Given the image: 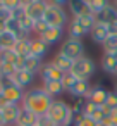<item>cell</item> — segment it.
I'll use <instances>...</instances> for the list:
<instances>
[{"mask_svg": "<svg viewBox=\"0 0 117 126\" xmlns=\"http://www.w3.org/2000/svg\"><path fill=\"white\" fill-rule=\"evenodd\" d=\"M86 105H88V97H74V104H72L74 117L84 116V112H86Z\"/></svg>", "mask_w": 117, "mask_h": 126, "instance_id": "cell-27", "label": "cell"}, {"mask_svg": "<svg viewBox=\"0 0 117 126\" xmlns=\"http://www.w3.org/2000/svg\"><path fill=\"white\" fill-rule=\"evenodd\" d=\"M47 2H35V4H31V5H28L26 9H24V12L33 19V21H40V19H43V16H45V11H47Z\"/></svg>", "mask_w": 117, "mask_h": 126, "instance_id": "cell-15", "label": "cell"}, {"mask_svg": "<svg viewBox=\"0 0 117 126\" xmlns=\"http://www.w3.org/2000/svg\"><path fill=\"white\" fill-rule=\"evenodd\" d=\"M14 52L17 55H23V57H28L31 55V36H24V38H19L16 47H14Z\"/></svg>", "mask_w": 117, "mask_h": 126, "instance_id": "cell-25", "label": "cell"}, {"mask_svg": "<svg viewBox=\"0 0 117 126\" xmlns=\"http://www.w3.org/2000/svg\"><path fill=\"white\" fill-rule=\"evenodd\" d=\"M43 19L47 21L48 26H53V28H64L67 26L71 21H69V16H67V11L64 7H59V5H47V11H45V16Z\"/></svg>", "mask_w": 117, "mask_h": 126, "instance_id": "cell-4", "label": "cell"}, {"mask_svg": "<svg viewBox=\"0 0 117 126\" xmlns=\"http://www.w3.org/2000/svg\"><path fill=\"white\" fill-rule=\"evenodd\" d=\"M4 9L14 12V11L21 9V4H19V0H4Z\"/></svg>", "mask_w": 117, "mask_h": 126, "instance_id": "cell-36", "label": "cell"}, {"mask_svg": "<svg viewBox=\"0 0 117 126\" xmlns=\"http://www.w3.org/2000/svg\"><path fill=\"white\" fill-rule=\"evenodd\" d=\"M35 76H36V74H33V73H29V71H26V69H17V71L14 73V76L11 78V81H12L14 85L21 86L23 90H29V88L33 86Z\"/></svg>", "mask_w": 117, "mask_h": 126, "instance_id": "cell-11", "label": "cell"}, {"mask_svg": "<svg viewBox=\"0 0 117 126\" xmlns=\"http://www.w3.org/2000/svg\"><path fill=\"white\" fill-rule=\"evenodd\" d=\"M88 4H90V7H91L93 14H96V12L103 11L105 7H108L112 2H110V0H88Z\"/></svg>", "mask_w": 117, "mask_h": 126, "instance_id": "cell-32", "label": "cell"}, {"mask_svg": "<svg viewBox=\"0 0 117 126\" xmlns=\"http://www.w3.org/2000/svg\"><path fill=\"white\" fill-rule=\"evenodd\" d=\"M9 19H12V12L7 11V9H0V23L5 24Z\"/></svg>", "mask_w": 117, "mask_h": 126, "instance_id": "cell-38", "label": "cell"}, {"mask_svg": "<svg viewBox=\"0 0 117 126\" xmlns=\"http://www.w3.org/2000/svg\"><path fill=\"white\" fill-rule=\"evenodd\" d=\"M95 26V17L93 16H88V17H72V21L69 23V36L71 38H78L81 40L83 36L90 35L91 28Z\"/></svg>", "mask_w": 117, "mask_h": 126, "instance_id": "cell-3", "label": "cell"}, {"mask_svg": "<svg viewBox=\"0 0 117 126\" xmlns=\"http://www.w3.org/2000/svg\"><path fill=\"white\" fill-rule=\"evenodd\" d=\"M62 76H64V73H62V71L52 62V61L45 62L43 67H41V71H40V78H41V81H60Z\"/></svg>", "mask_w": 117, "mask_h": 126, "instance_id": "cell-10", "label": "cell"}, {"mask_svg": "<svg viewBox=\"0 0 117 126\" xmlns=\"http://www.w3.org/2000/svg\"><path fill=\"white\" fill-rule=\"evenodd\" d=\"M0 88H2L0 90V95L5 98L7 104H19L21 105L26 90H23L21 86L14 85L11 79H0Z\"/></svg>", "mask_w": 117, "mask_h": 126, "instance_id": "cell-5", "label": "cell"}, {"mask_svg": "<svg viewBox=\"0 0 117 126\" xmlns=\"http://www.w3.org/2000/svg\"><path fill=\"white\" fill-rule=\"evenodd\" d=\"M95 69H96L95 61H93L91 57H86V55H84V57L74 61V67H72L71 73H72L74 76H78L79 79H90V78L93 76Z\"/></svg>", "mask_w": 117, "mask_h": 126, "instance_id": "cell-7", "label": "cell"}, {"mask_svg": "<svg viewBox=\"0 0 117 126\" xmlns=\"http://www.w3.org/2000/svg\"><path fill=\"white\" fill-rule=\"evenodd\" d=\"M50 126H55V124H50Z\"/></svg>", "mask_w": 117, "mask_h": 126, "instance_id": "cell-52", "label": "cell"}, {"mask_svg": "<svg viewBox=\"0 0 117 126\" xmlns=\"http://www.w3.org/2000/svg\"><path fill=\"white\" fill-rule=\"evenodd\" d=\"M0 126H7V124H5V119H4V114H2V110H0Z\"/></svg>", "mask_w": 117, "mask_h": 126, "instance_id": "cell-43", "label": "cell"}, {"mask_svg": "<svg viewBox=\"0 0 117 126\" xmlns=\"http://www.w3.org/2000/svg\"><path fill=\"white\" fill-rule=\"evenodd\" d=\"M19 36H16L11 31H5L4 35H0V50H14Z\"/></svg>", "mask_w": 117, "mask_h": 126, "instance_id": "cell-24", "label": "cell"}, {"mask_svg": "<svg viewBox=\"0 0 117 126\" xmlns=\"http://www.w3.org/2000/svg\"><path fill=\"white\" fill-rule=\"evenodd\" d=\"M17 69L12 64H0V79H11Z\"/></svg>", "mask_w": 117, "mask_h": 126, "instance_id": "cell-31", "label": "cell"}, {"mask_svg": "<svg viewBox=\"0 0 117 126\" xmlns=\"http://www.w3.org/2000/svg\"><path fill=\"white\" fill-rule=\"evenodd\" d=\"M115 92H117V85H115Z\"/></svg>", "mask_w": 117, "mask_h": 126, "instance_id": "cell-51", "label": "cell"}, {"mask_svg": "<svg viewBox=\"0 0 117 126\" xmlns=\"http://www.w3.org/2000/svg\"><path fill=\"white\" fill-rule=\"evenodd\" d=\"M59 52L64 54V55H67V57L72 59V61H78V59L84 57V43H83L81 40H78V38H71V36H69L67 40L62 42Z\"/></svg>", "mask_w": 117, "mask_h": 126, "instance_id": "cell-6", "label": "cell"}, {"mask_svg": "<svg viewBox=\"0 0 117 126\" xmlns=\"http://www.w3.org/2000/svg\"><path fill=\"white\" fill-rule=\"evenodd\" d=\"M93 17H95V23L108 26L110 23L117 21V7H115L114 4H110V5H108V7H105L103 11H100V12L93 14Z\"/></svg>", "mask_w": 117, "mask_h": 126, "instance_id": "cell-12", "label": "cell"}, {"mask_svg": "<svg viewBox=\"0 0 117 126\" xmlns=\"http://www.w3.org/2000/svg\"><path fill=\"white\" fill-rule=\"evenodd\" d=\"M72 126H96V123L88 116H79V117H74Z\"/></svg>", "mask_w": 117, "mask_h": 126, "instance_id": "cell-34", "label": "cell"}, {"mask_svg": "<svg viewBox=\"0 0 117 126\" xmlns=\"http://www.w3.org/2000/svg\"><path fill=\"white\" fill-rule=\"evenodd\" d=\"M52 62L65 74V73H71L72 71V67H74V61L72 59H69L67 55H64V54H60V52H57L55 54V57L52 59Z\"/></svg>", "mask_w": 117, "mask_h": 126, "instance_id": "cell-21", "label": "cell"}, {"mask_svg": "<svg viewBox=\"0 0 117 126\" xmlns=\"http://www.w3.org/2000/svg\"><path fill=\"white\" fill-rule=\"evenodd\" d=\"M35 2H38V0H19V4H21V9H26L28 5L35 4Z\"/></svg>", "mask_w": 117, "mask_h": 126, "instance_id": "cell-42", "label": "cell"}, {"mask_svg": "<svg viewBox=\"0 0 117 126\" xmlns=\"http://www.w3.org/2000/svg\"><path fill=\"white\" fill-rule=\"evenodd\" d=\"M91 86H93V85L90 83V79H79V81L74 85V88L71 90V97H72V98H74V97H88Z\"/></svg>", "mask_w": 117, "mask_h": 126, "instance_id": "cell-23", "label": "cell"}, {"mask_svg": "<svg viewBox=\"0 0 117 126\" xmlns=\"http://www.w3.org/2000/svg\"><path fill=\"white\" fill-rule=\"evenodd\" d=\"M52 102H53V98L43 90V86H31L29 90H26L21 107L36 114L38 117H43V116H47Z\"/></svg>", "mask_w": 117, "mask_h": 126, "instance_id": "cell-1", "label": "cell"}, {"mask_svg": "<svg viewBox=\"0 0 117 126\" xmlns=\"http://www.w3.org/2000/svg\"><path fill=\"white\" fill-rule=\"evenodd\" d=\"M47 117L55 126H72V123H74L72 105H69L62 98H55L47 112Z\"/></svg>", "mask_w": 117, "mask_h": 126, "instance_id": "cell-2", "label": "cell"}, {"mask_svg": "<svg viewBox=\"0 0 117 126\" xmlns=\"http://www.w3.org/2000/svg\"><path fill=\"white\" fill-rule=\"evenodd\" d=\"M102 48H103V54H114V50L117 48V35H108V38L103 42Z\"/></svg>", "mask_w": 117, "mask_h": 126, "instance_id": "cell-29", "label": "cell"}, {"mask_svg": "<svg viewBox=\"0 0 117 126\" xmlns=\"http://www.w3.org/2000/svg\"><path fill=\"white\" fill-rule=\"evenodd\" d=\"M2 114H4V119H5V124L7 126H12L17 123V117L21 114V105L19 104H7L4 109H2Z\"/></svg>", "mask_w": 117, "mask_h": 126, "instance_id": "cell-14", "label": "cell"}, {"mask_svg": "<svg viewBox=\"0 0 117 126\" xmlns=\"http://www.w3.org/2000/svg\"><path fill=\"white\" fill-rule=\"evenodd\" d=\"M102 123H105L107 126H117V109H115V110H114L110 116H107V117H105Z\"/></svg>", "mask_w": 117, "mask_h": 126, "instance_id": "cell-37", "label": "cell"}, {"mask_svg": "<svg viewBox=\"0 0 117 126\" xmlns=\"http://www.w3.org/2000/svg\"><path fill=\"white\" fill-rule=\"evenodd\" d=\"M96 126H107L105 123H96Z\"/></svg>", "mask_w": 117, "mask_h": 126, "instance_id": "cell-46", "label": "cell"}, {"mask_svg": "<svg viewBox=\"0 0 117 126\" xmlns=\"http://www.w3.org/2000/svg\"><path fill=\"white\" fill-rule=\"evenodd\" d=\"M16 126H40V117L36 114H33V112H29V110L21 107V114L17 117Z\"/></svg>", "mask_w": 117, "mask_h": 126, "instance_id": "cell-17", "label": "cell"}, {"mask_svg": "<svg viewBox=\"0 0 117 126\" xmlns=\"http://www.w3.org/2000/svg\"><path fill=\"white\" fill-rule=\"evenodd\" d=\"M107 97H108V90H107L105 86H102V85H93L91 90H90V93H88V100L95 102V104L100 105V107L105 105Z\"/></svg>", "mask_w": 117, "mask_h": 126, "instance_id": "cell-13", "label": "cell"}, {"mask_svg": "<svg viewBox=\"0 0 117 126\" xmlns=\"http://www.w3.org/2000/svg\"><path fill=\"white\" fill-rule=\"evenodd\" d=\"M98 107H100V105H96L95 102L88 100V105H86V112H84V116H88V117H90V116H91V114H93V112H95Z\"/></svg>", "mask_w": 117, "mask_h": 126, "instance_id": "cell-39", "label": "cell"}, {"mask_svg": "<svg viewBox=\"0 0 117 126\" xmlns=\"http://www.w3.org/2000/svg\"><path fill=\"white\" fill-rule=\"evenodd\" d=\"M105 105H108L112 110H115V109H117V92H115V90L108 92V97H107V102H105Z\"/></svg>", "mask_w": 117, "mask_h": 126, "instance_id": "cell-35", "label": "cell"}, {"mask_svg": "<svg viewBox=\"0 0 117 126\" xmlns=\"http://www.w3.org/2000/svg\"><path fill=\"white\" fill-rule=\"evenodd\" d=\"M62 36H64V28H53V26H48V30H47L40 38H41L45 43L53 45V43L60 42V40H62Z\"/></svg>", "mask_w": 117, "mask_h": 126, "instance_id": "cell-18", "label": "cell"}, {"mask_svg": "<svg viewBox=\"0 0 117 126\" xmlns=\"http://www.w3.org/2000/svg\"><path fill=\"white\" fill-rule=\"evenodd\" d=\"M47 4H50V5H59V7H64V5H67V4H69V0H47Z\"/></svg>", "mask_w": 117, "mask_h": 126, "instance_id": "cell-40", "label": "cell"}, {"mask_svg": "<svg viewBox=\"0 0 117 126\" xmlns=\"http://www.w3.org/2000/svg\"><path fill=\"white\" fill-rule=\"evenodd\" d=\"M12 126H16V124H12Z\"/></svg>", "mask_w": 117, "mask_h": 126, "instance_id": "cell-53", "label": "cell"}, {"mask_svg": "<svg viewBox=\"0 0 117 126\" xmlns=\"http://www.w3.org/2000/svg\"><path fill=\"white\" fill-rule=\"evenodd\" d=\"M7 31V28H5V24H2V23H0V35H4Z\"/></svg>", "mask_w": 117, "mask_h": 126, "instance_id": "cell-44", "label": "cell"}, {"mask_svg": "<svg viewBox=\"0 0 117 126\" xmlns=\"http://www.w3.org/2000/svg\"><path fill=\"white\" fill-rule=\"evenodd\" d=\"M48 30V24H47V21L45 19H40V21H35V26H33V33L36 35V36H41L45 31Z\"/></svg>", "mask_w": 117, "mask_h": 126, "instance_id": "cell-33", "label": "cell"}, {"mask_svg": "<svg viewBox=\"0 0 117 126\" xmlns=\"http://www.w3.org/2000/svg\"><path fill=\"white\" fill-rule=\"evenodd\" d=\"M78 81H79V78L74 76L72 73H65V74L62 76V79H60L62 86H64V92H67V93H71V90L74 88V85H76Z\"/></svg>", "mask_w": 117, "mask_h": 126, "instance_id": "cell-28", "label": "cell"}, {"mask_svg": "<svg viewBox=\"0 0 117 126\" xmlns=\"http://www.w3.org/2000/svg\"><path fill=\"white\" fill-rule=\"evenodd\" d=\"M40 2H47V0H40Z\"/></svg>", "mask_w": 117, "mask_h": 126, "instance_id": "cell-50", "label": "cell"}, {"mask_svg": "<svg viewBox=\"0 0 117 126\" xmlns=\"http://www.w3.org/2000/svg\"><path fill=\"white\" fill-rule=\"evenodd\" d=\"M17 54L14 50H0V64H12L16 62Z\"/></svg>", "mask_w": 117, "mask_h": 126, "instance_id": "cell-30", "label": "cell"}, {"mask_svg": "<svg viewBox=\"0 0 117 126\" xmlns=\"http://www.w3.org/2000/svg\"><path fill=\"white\" fill-rule=\"evenodd\" d=\"M112 4H114V5H115V7H117V0H114V2H112Z\"/></svg>", "mask_w": 117, "mask_h": 126, "instance_id": "cell-48", "label": "cell"}, {"mask_svg": "<svg viewBox=\"0 0 117 126\" xmlns=\"http://www.w3.org/2000/svg\"><path fill=\"white\" fill-rule=\"evenodd\" d=\"M108 33L110 35H117V21H114V23L108 24Z\"/></svg>", "mask_w": 117, "mask_h": 126, "instance_id": "cell-41", "label": "cell"}, {"mask_svg": "<svg viewBox=\"0 0 117 126\" xmlns=\"http://www.w3.org/2000/svg\"><path fill=\"white\" fill-rule=\"evenodd\" d=\"M108 26H105V24H98V23H95V26L91 28V31H90V38L95 42V43H98V45H103V42L108 38Z\"/></svg>", "mask_w": 117, "mask_h": 126, "instance_id": "cell-16", "label": "cell"}, {"mask_svg": "<svg viewBox=\"0 0 117 126\" xmlns=\"http://www.w3.org/2000/svg\"><path fill=\"white\" fill-rule=\"evenodd\" d=\"M48 50H50V45L45 43L40 36L31 38V55H36V57L43 59V57L48 54Z\"/></svg>", "mask_w": 117, "mask_h": 126, "instance_id": "cell-19", "label": "cell"}, {"mask_svg": "<svg viewBox=\"0 0 117 126\" xmlns=\"http://www.w3.org/2000/svg\"><path fill=\"white\" fill-rule=\"evenodd\" d=\"M67 9L72 14V17H88V16H93V11H91L90 4H88V0H69Z\"/></svg>", "mask_w": 117, "mask_h": 126, "instance_id": "cell-8", "label": "cell"}, {"mask_svg": "<svg viewBox=\"0 0 117 126\" xmlns=\"http://www.w3.org/2000/svg\"><path fill=\"white\" fill-rule=\"evenodd\" d=\"M12 17L17 21V24H19V28H21L23 36H29V35L33 33L35 21H33L26 12H24V9H17V11H14V12H12Z\"/></svg>", "mask_w": 117, "mask_h": 126, "instance_id": "cell-9", "label": "cell"}, {"mask_svg": "<svg viewBox=\"0 0 117 126\" xmlns=\"http://www.w3.org/2000/svg\"><path fill=\"white\" fill-rule=\"evenodd\" d=\"M43 64H45V62H43V59H40V57H36V55H28V57H24L23 69H26V71L33 73V74H40V71H41Z\"/></svg>", "mask_w": 117, "mask_h": 126, "instance_id": "cell-20", "label": "cell"}, {"mask_svg": "<svg viewBox=\"0 0 117 126\" xmlns=\"http://www.w3.org/2000/svg\"><path fill=\"white\" fill-rule=\"evenodd\" d=\"M115 66H117V57L114 54H103V57H102V69L105 73H108V74H114Z\"/></svg>", "mask_w": 117, "mask_h": 126, "instance_id": "cell-26", "label": "cell"}, {"mask_svg": "<svg viewBox=\"0 0 117 126\" xmlns=\"http://www.w3.org/2000/svg\"><path fill=\"white\" fill-rule=\"evenodd\" d=\"M114 55H115V57H117V48H115V50H114Z\"/></svg>", "mask_w": 117, "mask_h": 126, "instance_id": "cell-49", "label": "cell"}, {"mask_svg": "<svg viewBox=\"0 0 117 126\" xmlns=\"http://www.w3.org/2000/svg\"><path fill=\"white\" fill-rule=\"evenodd\" d=\"M114 76H117V66H115V71H114Z\"/></svg>", "mask_w": 117, "mask_h": 126, "instance_id": "cell-47", "label": "cell"}, {"mask_svg": "<svg viewBox=\"0 0 117 126\" xmlns=\"http://www.w3.org/2000/svg\"><path fill=\"white\" fill-rule=\"evenodd\" d=\"M0 9H4V0H0Z\"/></svg>", "mask_w": 117, "mask_h": 126, "instance_id": "cell-45", "label": "cell"}, {"mask_svg": "<svg viewBox=\"0 0 117 126\" xmlns=\"http://www.w3.org/2000/svg\"><path fill=\"white\" fill-rule=\"evenodd\" d=\"M41 86H43V90H45L53 100L64 93V86H62L60 81H41Z\"/></svg>", "mask_w": 117, "mask_h": 126, "instance_id": "cell-22", "label": "cell"}]
</instances>
